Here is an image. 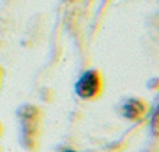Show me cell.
I'll list each match as a JSON object with an SVG mask.
<instances>
[{
	"label": "cell",
	"mask_w": 159,
	"mask_h": 152,
	"mask_svg": "<svg viewBox=\"0 0 159 152\" xmlns=\"http://www.w3.org/2000/svg\"><path fill=\"white\" fill-rule=\"evenodd\" d=\"M17 116L21 127V142L27 151L34 152L38 150V140L41 133L42 114L38 106L27 103L18 108Z\"/></svg>",
	"instance_id": "1"
},
{
	"label": "cell",
	"mask_w": 159,
	"mask_h": 152,
	"mask_svg": "<svg viewBox=\"0 0 159 152\" xmlns=\"http://www.w3.org/2000/svg\"><path fill=\"white\" fill-rule=\"evenodd\" d=\"M103 91V78L99 70L89 69L81 74L75 83V94L84 101L96 99Z\"/></svg>",
	"instance_id": "2"
},
{
	"label": "cell",
	"mask_w": 159,
	"mask_h": 152,
	"mask_svg": "<svg viewBox=\"0 0 159 152\" xmlns=\"http://www.w3.org/2000/svg\"><path fill=\"white\" fill-rule=\"evenodd\" d=\"M149 110L148 103L141 98H130V99L124 101L120 106V113L127 120H140L147 114Z\"/></svg>",
	"instance_id": "3"
},
{
	"label": "cell",
	"mask_w": 159,
	"mask_h": 152,
	"mask_svg": "<svg viewBox=\"0 0 159 152\" xmlns=\"http://www.w3.org/2000/svg\"><path fill=\"white\" fill-rule=\"evenodd\" d=\"M151 128H152V134L157 136L158 134V106L154 108V113H152V119H151Z\"/></svg>",
	"instance_id": "4"
},
{
	"label": "cell",
	"mask_w": 159,
	"mask_h": 152,
	"mask_svg": "<svg viewBox=\"0 0 159 152\" xmlns=\"http://www.w3.org/2000/svg\"><path fill=\"white\" fill-rule=\"evenodd\" d=\"M61 152H80V151H75V150H63Z\"/></svg>",
	"instance_id": "5"
},
{
	"label": "cell",
	"mask_w": 159,
	"mask_h": 152,
	"mask_svg": "<svg viewBox=\"0 0 159 152\" xmlns=\"http://www.w3.org/2000/svg\"><path fill=\"white\" fill-rule=\"evenodd\" d=\"M0 81H2V69H0Z\"/></svg>",
	"instance_id": "6"
},
{
	"label": "cell",
	"mask_w": 159,
	"mask_h": 152,
	"mask_svg": "<svg viewBox=\"0 0 159 152\" xmlns=\"http://www.w3.org/2000/svg\"><path fill=\"white\" fill-rule=\"evenodd\" d=\"M0 133H2V126H0Z\"/></svg>",
	"instance_id": "7"
}]
</instances>
